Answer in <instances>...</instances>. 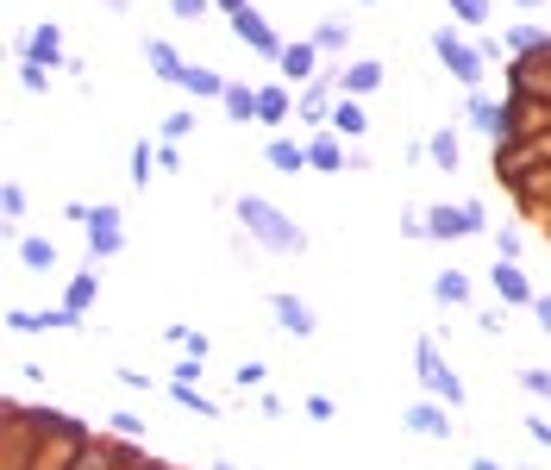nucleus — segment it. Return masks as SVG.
I'll return each mask as SVG.
<instances>
[{
	"mask_svg": "<svg viewBox=\"0 0 551 470\" xmlns=\"http://www.w3.org/2000/svg\"><path fill=\"white\" fill-rule=\"evenodd\" d=\"M232 214L245 220V232H251L263 251H276V257H301V251H307V232H301L289 214H282L276 201H263V195H238Z\"/></svg>",
	"mask_w": 551,
	"mask_h": 470,
	"instance_id": "obj_1",
	"label": "nucleus"
},
{
	"mask_svg": "<svg viewBox=\"0 0 551 470\" xmlns=\"http://www.w3.org/2000/svg\"><path fill=\"white\" fill-rule=\"evenodd\" d=\"M433 57L445 63V76H451V82H464L470 94L483 88V51H476L470 38H458L451 26H439V32H433Z\"/></svg>",
	"mask_w": 551,
	"mask_h": 470,
	"instance_id": "obj_2",
	"label": "nucleus"
},
{
	"mask_svg": "<svg viewBox=\"0 0 551 470\" xmlns=\"http://www.w3.org/2000/svg\"><path fill=\"white\" fill-rule=\"evenodd\" d=\"M414 370H420V389L433 395V402L464 408V383H458V370L439 358V345H433V339H420V345H414Z\"/></svg>",
	"mask_w": 551,
	"mask_h": 470,
	"instance_id": "obj_3",
	"label": "nucleus"
},
{
	"mask_svg": "<svg viewBox=\"0 0 551 470\" xmlns=\"http://www.w3.org/2000/svg\"><path fill=\"white\" fill-rule=\"evenodd\" d=\"M489 232V214L483 201H458V207H426V239H483Z\"/></svg>",
	"mask_w": 551,
	"mask_h": 470,
	"instance_id": "obj_4",
	"label": "nucleus"
},
{
	"mask_svg": "<svg viewBox=\"0 0 551 470\" xmlns=\"http://www.w3.org/2000/svg\"><path fill=\"white\" fill-rule=\"evenodd\" d=\"M119 220H126V214H119V207L113 201H101V207H88V264H107V257H119V251H126V232H119Z\"/></svg>",
	"mask_w": 551,
	"mask_h": 470,
	"instance_id": "obj_5",
	"label": "nucleus"
},
{
	"mask_svg": "<svg viewBox=\"0 0 551 470\" xmlns=\"http://www.w3.org/2000/svg\"><path fill=\"white\" fill-rule=\"evenodd\" d=\"M464 113H470V126L483 132V138H495V145H514V113H508V101H489L483 88L464 101Z\"/></svg>",
	"mask_w": 551,
	"mask_h": 470,
	"instance_id": "obj_6",
	"label": "nucleus"
},
{
	"mask_svg": "<svg viewBox=\"0 0 551 470\" xmlns=\"http://www.w3.org/2000/svg\"><path fill=\"white\" fill-rule=\"evenodd\" d=\"M226 26H232V38H238V44H251V51H257V57H270V63H282V51H289V44H282L270 26H263V13H257V7L232 13Z\"/></svg>",
	"mask_w": 551,
	"mask_h": 470,
	"instance_id": "obj_7",
	"label": "nucleus"
},
{
	"mask_svg": "<svg viewBox=\"0 0 551 470\" xmlns=\"http://www.w3.org/2000/svg\"><path fill=\"white\" fill-rule=\"evenodd\" d=\"M270 314H276L282 333H295V339H314V333H320V314L307 308L301 295H289V289H276V295H270Z\"/></svg>",
	"mask_w": 551,
	"mask_h": 470,
	"instance_id": "obj_8",
	"label": "nucleus"
},
{
	"mask_svg": "<svg viewBox=\"0 0 551 470\" xmlns=\"http://www.w3.org/2000/svg\"><path fill=\"white\" fill-rule=\"evenodd\" d=\"M401 427L414 433V439H439V445H445L451 433H458V427H451V414H445V402H433V395L407 408V414H401Z\"/></svg>",
	"mask_w": 551,
	"mask_h": 470,
	"instance_id": "obj_9",
	"label": "nucleus"
},
{
	"mask_svg": "<svg viewBox=\"0 0 551 470\" xmlns=\"http://www.w3.org/2000/svg\"><path fill=\"white\" fill-rule=\"evenodd\" d=\"M489 282H495V295L508 301V308H533V301H539V295H533V282L520 276V264H514V257H501V264L489 270Z\"/></svg>",
	"mask_w": 551,
	"mask_h": 470,
	"instance_id": "obj_10",
	"label": "nucleus"
},
{
	"mask_svg": "<svg viewBox=\"0 0 551 470\" xmlns=\"http://www.w3.org/2000/svg\"><path fill=\"white\" fill-rule=\"evenodd\" d=\"M26 63H38V69H69V57H63V32H57V19H44V26L26 38Z\"/></svg>",
	"mask_w": 551,
	"mask_h": 470,
	"instance_id": "obj_11",
	"label": "nucleus"
},
{
	"mask_svg": "<svg viewBox=\"0 0 551 470\" xmlns=\"http://www.w3.org/2000/svg\"><path fill=\"white\" fill-rule=\"evenodd\" d=\"M345 138L339 132H314V138H307V163H314V170L320 176H345Z\"/></svg>",
	"mask_w": 551,
	"mask_h": 470,
	"instance_id": "obj_12",
	"label": "nucleus"
},
{
	"mask_svg": "<svg viewBox=\"0 0 551 470\" xmlns=\"http://www.w3.org/2000/svg\"><path fill=\"white\" fill-rule=\"evenodd\" d=\"M263 157H270V170L276 176H301V170H314V163H307V145H301V138H270V145H263Z\"/></svg>",
	"mask_w": 551,
	"mask_h": 470,
	"instance_id": "obj_13",
	"label": "nucleus"
},
{
	"mask_svg": "<svg viewBox=\"0 0 551 470\" xmlns=\"http://www.w3.org/2000/svg\"><path fill=\"white\" fill-rule=\"evenodd\" d=\"M326 132H339V138H351V145H357V138L370 132V113L357 107L351 94H339V101H332V113H326Z\"/></svg>",
	"mask_w": 551,
	"mask_h": 470,
	"instance_id": "obj_14",
	"label": "nucleus"
},
{
	"mask_svg": "<svg viewBox=\"0 0 551 470\" xmlns=\"http://www.w3.org/2000/svg\"><path fill=\"white\" fill-rule=\"evenodd\" d=\"M382 76H389V69H382L376 57H357L351 69H339V94H351V101H357V94H376Z\"/></svg>",
	"mask_w": 551,
	"mask_h": 470,
	"instance_id": "obj_15",
	"label": "nucleus"
},
{
	"mask_svg": "<svg viewBox=\"0 0 551 470\" xmlns=\"http://www.w3.org/2000/svg\"><path fill=\"white\" fill-rule=\"evenodd\" d=\"M314 63H320V44L314 38H301V44H289V51H282V82H314Z\"/></svg>",
	"mask_w": 551,
	"mask_h": 470,
	"instance_id": "obj_16",
	"label": "nucleus"
},
{
	"mask_svg": "<svg viewBox=\"0 0 551 470\" xmlns=\"http://www.w3.org/2000/svg\"><path fill=\"white\" fill-rule=\"evenodd\" d=\"M145 63L157 69V82H176V88H182V76H188V63L176 57V44H163V38H145Z\"/></svg>",
	"mask_w": 551,
	"mask_h": 470,
	"instance_id": "obj_17",
	"label": "nucleus"
},
{
	"mask_svg": "<svg viewBox=\"0 0 551 470\" xmlns=\"http://www.w3.org/2000/svg\"><path fill=\"white\" fill-rule=\"evenodd\" d=\"M182 88L188 94H195V101H226V76H220V69H207V63H188V76H182Z\"/></svg>",
	"mask_w": 551,
	"mask_h": 470,
	"instance_id": "obj_18",
	"label": "nucleus"
},
{
	"mask_svg": "<svg viewBox=\"0 0 551 470\" xmlns=\"http://www.w3.org/2000/svg\"><path fill=\"white\" fill-rule=\"evenodd\" d=\"M94 295H101V276H94V264H88V270H76V276H69V289H63V308H69V314H88V308H94Z\"/></svg>",
	"mask_w": 551,
	"mask_h": 470,
	"instance_id": "obj_19",
	"label": "nucleus"
},
{
	"mask_svg": "<svg viewBox=\"0 0 551 470\" xmlns=\"http://www.w3.org/2000/svg\"><path fill=\"white\" fill-rule=\"evenodd\" d=\"M332 101H339V82H314V88L301 94V120H307V126H326Z\"/></svg>",
	"mask_w": 551,
	"mask_h": 470,
	"instance_id": "obj_20",
	"label": "nucleus"
},
{
	"mask_svg": "<svg viewBox=\"0 0 551 470\" xmlns=\"http://www.w3.org/2000/svg\"><path fill=\"white\" fill-rule=\"evenodd\" d=\"M314 44H320V57L345 51V44H351V19H345V13H326L320 26H314Z\"/></svg>",
	"mask_w": 551,
	"mask_h": 470,
	"instance_id": "obj_21",
	"label": "nucleus"
},
{
	"mask_svg": "<svg viewBox=\"0 0 551 470\" xmlns=\"http://www.w3.org/2000/svg\"><path fill=\"white\" fill-rule=\"evenodd\" d=\"M426 163H433V170H458V163H464L458 132H433V138H426Z\"/></svg>",
	"mask_w": 551,
	"mask_h": 470,
	"instance_id": "obj_22",
	"label": "nucleus"
},
{
	"mask_svg": "<svg viewBox=\"0 0 551 470\" xmlns=\"http://www.w3.org/2000/svg\"><path fill=\"white\" fill-rule=\"evenodd\" d=\"M433 301H445V308H464V301H470V276H464V270H439V276H433Z\"/></svg>",
	"mask_w": 551,
	"mask_h": 470,
	"instance_id": "obj_23",
	"label": "nucleus"
},
{
	"mask_svg": "<svg viewBox=\"0 0 551 470\" xmlns=\"http://www.w3.org/2000/svg\"><path fill=\"white\" fill-rule=\"evenodd\" d=\"M220 107H226V120H238V126H251V120H257V88H245V82H232Z\"/></svg>",
	"mask_w": 551,
	"mask_h": 470,
	"instance_id": "obj_24",
	"label": "nucleus"
},
{
	"mask_svg": "<svg viewBox=\"0 0 551 470\" xmlns=\"http://www.w3.org/2000/svg\"><path fill=\"white\" fill-rule=\"evenodd\" d=\"M257 120H263V126H282V120H289V88H257Z\"/></svg>",
	"mask_w": 551,
	"mask_h": 470,
	"instance_id": "obj_25",
	"label": "nucleus"
},
{
	"mask_svg": "<svg viewBox=\"0 0 551 470\" xmlns=\"http://www.w3.org/2000/svg\"><path fill=\"white\" fill-rule=\"evenodd\" d=\"M19 264H26V270H57V245L51 239H19Z\"/></svg>",
	"mask_w": 551,
	"mask_h": 470,
	"instance_id": "obj_26",
	"label": "nucleus"
},
{
	"mask_svg": "<svg viewBox=\"0 0 551 470\" xmlns=\"http://www.w3.org/2000/svg\"><path fill=\"white\" fill-rule=\"evenodd\" d=\"M132 188H145L151 176H157V145H151V138H138V145H132Z\"/></svg>",
	"mask_w": 551,
	"mask_h": 470,
	"instance_id": "obj_27",
	"label": "nucleus"
},
{
	"mask_svg": "<svg viewBox=\"0 0 551 470\" xmlns=\"http://www.w3.org/2000/svg\"><path fill=\"white\" fill-rule=\"evenodd\" d=\"M170 395H176V402H182V408H195L201 420H220V402H213V395H201L195 383H170Z\"/></svg>",
	"mask_w": 551,
	"mask_h": 470,
	"instance_id": "obj_28",
	"label": "nucleus"
},
{
	"mask_svg": "<svg viewBox=\"0 0 551 470\" xmlns=\"http://www.w3.org/2000/svg\"><path fill=\"white\" fill-rule=\"evenodd\" d=\"M188 132H195V107H176V113H163V145H182Z\"/></svg>",
	"mask_w": 551,
	"mask_h": 470,
	"instance_id": "obj_29",
	"label": "nucleus"
},
{
	"mask_svg": "<svg viewBox=\"0 0 551 470\" xmlns=\"http://www.w3.org/2000/svg\"><path fill=\"white\" fill-rule=\"evenodd\" d=\"M451 13L464 19V26H489V13H495V0H445Z\"/></svg>",
	"mask_w": 551,
	"mask_h": 470,
	"instance_id": "obj_30",
	"label": "nucleus"
},
{
	"mask_svg": "<svg viewBox=\"0 0 551 470\" xmlns=\"http://www.w3.org/2000/svg\"><path fill=\"white\" fill-rule=\"evenodd\" d=\"M508 51H551V38H545V26H514Z\"/></svg>",
	"mask_w": 551,
	"mask_h": 470,
	"instance_id": "obj_31",
	"label": "nucleus"
},
{
	"mask_svg": "<svg viewBox=\"0 0 551 470\" xmlns=\"http://www.w3.org/2000/svg\"><path fill=\"white\" fill-rule=\"evenodd\" d=\"M170 345H182V358L207 364V333H188V326H170Z\"/></svg>",
	"mask_w": 551,
	"mask_h": 470,
	"instance_id": "obj_32",
	"label": "nucleus"
},
{
	"mask_svg": "<svg viewBox=\"0 0 551 470\" xmlns=\"http://www.w3.org/2000/svg\"><path fill=\"white\" fill-rule=\"evenodd\" d=\"M7 326H13V333H51V314H32V308H13V314H7Z\"/></svg>",
	"mask_w": 551,
	"mask_h": 470,
	"instance_id": "obj_33",
	"label": "nucleus"
},
{
	"mask_svg": "<svg viewBox=\"0 0 551 470\" xmlns=\"http://www.w3.org/2000/svg\"><path fill=\"white\" fill-rule=\"evenodd\" d=\"M232 383H238V389H263V383H270V364H257V358H245V364L232 370Z\"/></svg>",
	"mask_w": 551,
	"mask_h": 470,
	"instance_id": "obj_34",
	"label": "nucleus"
},
{
	"mask_svg": "<svg viewBox=\"0 0 551 470\" xmlns=\"http://www.w3.org/2000/svg\"><path fill=\"white\" fill-rule=\"evenodd\" d=\"M0 207H7V226H19V220H26V188L7 182V188H0Z\"/></svg>",
	"mask_w": 551,
	"mask_h": 470,
	"instance_id": "obj_35",
	"label": "nucleus"
},
{
	"mask_svg": "<svg viewBox=\"0 0 551 470\" xmlns=\"http://www.w3.org/2000/svg\"><path fill=\"white\" fill-rule=\"evenodd\" d=\"M520 389H526V395H545V402H551V370H520Z\"/></svg>",
	"mask_w": 551,
	"mask_h": 470,
	"instance_id": "obj_36",
	"label": "nucleus"
},
{
	"mask_svg": "<svg viewBox=\"0 0 551 470\" xmlns=\"http://www.w3.org/2000/svg\"><path fill=\"white\" fill-rule=\"evenodd\" d=\"M19 82H26L32 94H44V88H51V69H38V63H19Z\"/></svg>",
	"mask_w": 551,
	"mask_h": 470,
	"instance_id": "obj_37",
	"label": "nucleus"
},
{
	"mask_svg": "<svg viewBox=\"0 0 551 470\" xmlns=\"http://www.w3.org/2000/svg\"><path fill=\"white\" fill-rule=\"evenodd\" d=\"M170 13L176 19H201V13H213V0H170Z\"/></svg>",
	"mask_w": 551,
	"mask_h": 470,
	"instance_id": "obj_38",
	"label": "nucleus"
},
{
	"mask_svg": "<svg viewBox=\"0 0 551 470\" xmlns=\"http://www.w3.org/2000/svg\"><path fill=\"white\" fill-rule=\"evenodd\" d=\"M113 433H126V439H138V433H145V420H138V414H113Z\"/></svg>",
	"mask_w": 551,
	"mask_h": 470,
	"instance_id": "obj_39",
	"label": "nucleus"
},
{
	"mask_svg": "<svg viewBox=\"0 0 551 470\" xmlns=\"http://www.w3.org/2000/svg\"><path fill=\"white\" fill-rule=\"evenodd\" d=\"M401 239H426V214H401Z\"/></svg>",
	"mask_w": 551,
	"mask_h": 470,
	"instance_id": "obj_40",
	"label": "nucleus"
},
{
	"mask_svg": "<svg viewBox=\"0 0 551 470\" xmlns=\"http://www.w3.org/2000/svg\"><path fill=\"white\" fill-rule=\"evenodd\" d=\"M495 251L501 257H520V232H495Z\"/></svg>",
	"mask_w": 551,
	"mask_h": 470,
	"instance_id": "obj_41",
	"label": "nucleus"
},
{
	"mask_svg": "<svg viewBox=\"0 0 551 470\" xmlns=\"http://www.w3.org/2000/svg\"><path fill=\"white\" fill-rule=\"evenodd\" d=\"M176 383H201V358H182L176 364Z\"/></svg>",
	"mask_w": 551,
	"mask_h": 470,
	"instance_id": "obj_42",
	"label": "nucleus"
},
{
	"mask_svg": "<svg viewBox=\"0 0 551 470\" xmlns=\"http://www.w3.org/2000/svg\"><path fill=\"white\" fill-rule=\"evenodd\" d=\"M307 414H314V420H332V414H339V408H332L326 395H307Z\"/></svg>",
	"mask_w": 551,
	"mask_h": 470,
	"instance_id": "obj_43",
	"label": "nucleus"
},
{
	"mask_svg": "<svg viewBox=\"0 0 551 470\" xmlns=\"http://www.w3.org/2000/svg\"><path fill=\"white\" fill-rule=\"evenodd\" d=\"M526 439H533V445H545V452H551V427H545V420H526Z\"/></svg>",
	"mask_w": 551,
	"mask_h": 470,
	"instance_id": "obj_44",
	"label": "nucleus"
},
{
	"mask_svg": "<svg viewBox=\"0 0 551 470\" xmlns=\"http://www.w3.org/2000/svg\"><path fill=\"white\" fill-rule=\"evenodd\" d=\"M245 7H251V0H213V13H226V19H232V13H245Z\"/></svg>",
	"mask_w": 551,
	"mask_h": 470,
	"instance_id": "obj_45",
	"label": "nucleus"
},
{
	"mask_svg": "<svg viewBox=\"0 0 551 470\" xmlns=\"http://www.w3.org/2000/svg\"><path fill=\"white\" fill-rule=\"evenodd\" d=\"M533 314H539V326L551 333V295H539V301H533Z\"/></svg>",
	"mask_w": 551,
	"mask_h": 470,
	"instance_id": "obj_46",
	"label": "nucleus"
},
{
	"mask_svg": "<svg viewBox=\"0 0 551 470\" xmlns=\"http://www.w3.org/2000/svg\"><path fill=\"white\" fill-rule=\"evenodd\" d=\"M470 470H514V464H495V458H476Z\"/></svg>",
	"mask_w": 551,
	"mask_h": 470,
	"instance_id": "obj_47",
	"label": "nucleus"
},
{
	"mask_svg": "<svg viewBox=\"0 0 551 470\" xmlns=\"http://www.w3.org/2000/svg\"><path fill=\"white\" fill-rule=\"evenodd\" d=\"M514 7H539V0H514Z\"/></svg>",
	"mask_w": 551,
	"mask_h": 470,
	"instance_id": "obj_48",
	"label": "nucleus"
},
{
	"mask_svg": "<svg viewBox=\"0 0 551 470\" xmlns=\"http://www.w3.org/2000/svg\"><path fill=\"white\" fill-rule=\"evenodd\" d=\"M364 7H376V0H364Z\"/></svg>",
	"mask_w": 551,
	"mask_h": 470,
	"instance_id": "obj_49",
	"label": "nucleus"
}]
</instances>
